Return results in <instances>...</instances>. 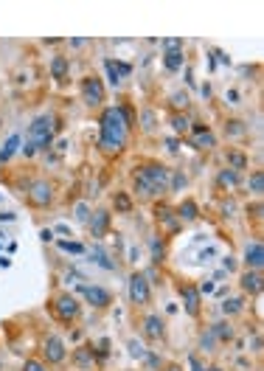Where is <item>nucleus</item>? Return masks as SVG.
<instances>
[{
	"instance_id": "obj_1",
	"label": "nucleus",
	"mask_w": 264,
	"mask_h": 371,
	"mask_svg": "<svg viewBox=\"0 0 264 371\" xmlns=\"http://www.w3.org/2000/svg\"><path fill=\"white\" fill-rule=\"evenodd\" d=\"M130 124H132V119L127 116V110H121V107H107V110L101 113V141H99L101 152L118 155V152L124 149Z\"/></svg>"
},
{
	"instance_id": "obj_2",
	"label": "nucleus",
	"mask_w": 264,
	"mask_h": 371,
	"mask_svg": "<svg viewBox=\"0 0 264 371\" xmlns=\"http://www.w3.org/2000/svg\"><path fill=\"white\" fill-rule=\"evenodd\" d=\"M135 189L143 194V197H152V194H160V191L169 189V169L163 166H143L135 174Z\"/></svg>"
},
{
	"instance_id": "obj_3",
	"label": "nucleus",
	"mask_w": 264,
	"mask_h": 371,
	"mask_svg": "<svg viewBox=\"0 0 264 371\" xmlns=\"http://www.w3.org/2000/svg\"><path fill=\"white\" fill-rule=\"evenodd\" d=\"M51 141H54V119L51 116H39L31 124V129H28V143L39 152V149H48Z\"/></svg>"
},
{
	"instance_id": "obj_4",
	"label": "nucleus",
	"mask_w": 264,
	"mask_h": 371,
	"mask_svg": "<svg viewBox=\"0 0 264 371\" xmlns=\"http://www.w3.org/2000/svg\"><path fill=\"white\" fill-rule=\"evenodd\" d=\"M82 102L87 107H99L104 102V85H101V79H96V76L82 79Z\"/></svg>"
},
{
	"instance_id": "obj_5",
	"label": "nucleus",
	"mask_w": 264,
	"mask_h": 371,
	"mask_svg": "<svg viewBox=\"0 0 264 371\" xmlns=\"http://www.w3.org/2000/svg\"><path fill=\"white\" fill-rule=\"evenodd\" d=\"M130 301L138 304V307H146L149 304V281L143 273H132L130 276Z\"/></svg>"
},
{
	"instance_id": "obj_6",
	"label": "nucleus",
	"mask_w": 264,
	"mask_h": 371,
	"mask_svg": "<svg viewBox=\"0 0 264 371\" xmlns=\"http://www.w3.org/2000/svg\"><path fill=\"white\" fill-rule=\"evenodd\" d=\"M28 200H31L37 208H45L51 200H54V186L51 183H45V180H39V183H34L31 186V191H28Z\"/></svg>"
},
{
	"instance_id": "obj_7",
	"label": "nucleus",
	"mask_w": 264,
	"mask_h": 371,
	"mask_svg": "<svg viewBox=\"0 0 264 371\" xmlns=\"http://www.w3.org/2000/svg\"><path fill=\"white\" fill-rule=\"evenodd\" d=\"M56 315L62 318V321H73V318L79 315V301L70 295V292H65V295H59L56 298Z\"/></svg>"
},
{
	"instance_id": "obj_8",
	"label": "nucleus",
	"mask_w": 264,
	"mask_h": 371,
	"mask_svg": "<svg viewBox=\"0 0 264 371\" xmlns=\"http://www.w3.org/2000/svg\"><path fill=\"white\" fill-rule=\"evenodd\" d=\"M42 355H45L48 363H62L65 360V346L59 338H45V343H42Z\"/></svg>"
},
{
	"instance_id": "obj_9",
	"label": "nucleus",
	"mask_w": 264,
	"mask_h": 371,
	"mask_svg": "<svg viewBox=\"0 0 264 371\" xmlns=\"http://www.w3.org/2000/svg\"><path fill=\"white\" fill-rule=\"evenodd\" d=\"M82 295H85L93 307H110V301H113L104 287H82Z\"/></svg>"
},
{
	"instance_id": "obj_10",
	"label": "nucleus",
	"mask_w": 264,
	"mask_h": 371,
	"mask_svg": "<svg viewBox=\"0 0 264 371\" xmlns=\"http://www.w3.org/2000/svg\"><path fill=\"white\" fill-rule=\"evenodd\" d=\"M245 261H248L250 270H262V264H264V247H262V242L248 245V250H245Z\"/></svg>"
},
{
	"instance_id": "obj_11",
	"label": "nucleus",
	"mask_w": 264,
	"mask_h": 371,
	"mask_svg": "<svg viewBox=\"0 0 264 371\" xmlns=\"http://www.w3.org/2000/svg\"><path fill=\"white\" fill-rule=\"evenodd\" d=\"M183 301H186L188 315H197V312H200V290H194L191 284H186L183 287Z\"/></svg>"
},
{
	"instance_id": "obj_12",
	"label": "nucleus",
	"mask_w": 264,
	"mask_h": 371,
	"mask_svg": "<svg viewBox=\"0 0 264 371\" xmlns=\"http://www.w3.org/2000/svg\"><path fill=\"white\" fill-rule=\"evenodd\" d=\"M143 332H146L149 340H160V338H163V321H160V315H149L146 321H143Z\"/></svg>"
},
{
	"instance_id": "obj_13",
	"label": "nucleus",
	"mask_w": 264,
	"mask_h": 371,
	"mask_svg": "<svg viewBox=\"0 0 264 371\" xmlns=\"http://www.w3.org/2000/svg\"><path fill=\"white\" fill-rule=\"evenodd\" d=\"M107 225H110V214L107 211H96L90 217V231H93V237H104L107 234Z\"/></svg>"
},
{
	"instance_id": "obj_14",
	"label": "nucleus",
	"mask_w": 264,
	"mask_h": 371,
	"mask_svg": "<svg viewBox=\"0 0 264 371\" xmlns=\"http://www.w3.org/2000/svg\"><path fill=\"white\" fill-rule=\"evenodd\" d=\"M194 146L197 149H211V146H217V141L205 126H194Z\"/></svg>"
},
{
	"instance_id": "obj_15",
	"label": "nucleus",
	"mask_w": 264,
	"mask_h": 371,
	"mask_svg": "<svg viewBox=\"0 0 264 371\" xmlns=\"http://www.w3.org/2000/svg\"><path fill=\"white\" fill-rule=\"evenodd\" d=\"M242 287L248 292H262V273H259V270H248V273L242 276Z\"/></svg>"
},
{
	"instance_id": "obj_16",
	"label": "nucleus",
	"mask_w": 264,
	"mask_h": 371,
	"mask_svg": "<svg viewBox=\"0 0 264 371\" xmlns=\"http://www.w3.org/2000/svg\"><path fill=\"white\" fill-rule=\"evenodd\" d=\"M183 68V48H177V51H166V71H180Z\"/></svg>"
},
{
	"instance_id": "obj_17",
	"label": "nucleus",
	"mask_w": 264,
	"mask_h": 371,
	"mask_svg": "<svg viewBox=\"0 0 264 371\" xmlns=\"http://www.w3.org/2000/svg\"><path fill=\"white\" fill-rule=\"evenodd\" d=\"M17 149H20V135H11V138L6 141V146L0 149V163H6V160L11 158V155H14Z\"/></svg>"
},
{
	"instance_id": "obj_18",
	"label": "nucleus",
	"mask_w": 264,
	"mask_h": 371,
	"mask_svg": "<svg viewBox=\"0 0 264 371\" xmlns=\"http://www.w3.org/2000/svg\"><path fill=\"white\" fill-rule=\"evenodd\" d=\"M73 360H76V366H82V369H90V366H93V349H90V346L76 349Z\"/></svg>"
},
{
	"instance_id": "obj_19",
	"label": "nucleus",
	"mask_w": 264,
	"mask_h": 371,
	"mask_svg": "<svg viewBox=\"0 0 264 371\" xmlns=\"http://www.w3.org/2000/svg\"><path fill=\"white\" fill-rule=\"evenodd\" d=\"M51 73H54V79L62 82L65 76H68V59H65V56H56L54 62H51Z\"/></svg>"
},
{
	"instance_id": "obj_20",
	"label": "nucleus",
	"mask_w": 264,
	"mask_h": 371,
	"mask_svg": "<svg viewBox=\"0 0 264 371\" xmlns=\"http://www.w3.org/2000/svg\"><path fill=\"white\" fill-rule=\"evenodd\" d=\"M177 217H180V220H197V203H194V200H186V203H180Z\"/></svg>"
},
{
	"instance_id": "obj_21",
	"label": "nucleus",
	"mask_w": 264,
	"mask_h": 371,
	"mask_svg": "<svg viewBox=\"0 0 264 371\" xmlns=\"http://www.w3.org/2000/svg\"><path fill=\"white\" fill-rule=\"evenodd\" d=\"M211 335H214V338H219L222 343H228V340L233 338V329L228 324H214V326H211Z\"/></svg>"
},
{
	"instance_id": "obj_22",
	"label": "nucleus",
	"mask_w": 264,
	"mask_h": 371,
	"mask_svg": "<svg viewBox=\"0 0 264 371\" xmlns=\"http://www.w3.org/2000/svg\"><path fill=\"white\" fill-rule=\"evenodd\" d=\"M93 261L96 264H101L104 270H116V261H110V256L101 247H93Z\"/></svg>"
},
{
	"instance_id": "obj_23",
	"label": "nucleus",
	"mask_w": 264,
	"mask_h": 371,
	"mask_svg": "<svg viewBox=\"0 0 264 371\" xmlns=\"http://www.w3.org/2000/svg\"><path fill=\"white\" fill-rule=\"evenodd\" d=\"M228 163H231L233 172H236V169H245V166H248V158H245L242 152H228Z\"/></svg>"
},
{
	"instance_id": "obj_24",
	"label": "nucleus",
	"mask_w": 264,
	"mask_h": 371,
	"mask_svg": "<svg viewBox=\"0 0 264 371\" xmlns=\"http://www.w3.org/2000/svg\"><path fill=\"white\" fill-rule=\"evenodd\" d=\"M104 68H107L110 85H118V82H121V73H118V65H116V59H107V62H104Z\"/></svg>"
},
{
	"instance_id": "obj_25",
	"label": "nucleus",
	"mask_w": 264,
	"mask_h": 371,
	"mask_svg": "<svg viewBox=\"0 0 264 371\" xmlns=\"http://www.w3.org/2000/svg\"><path fill=\"white\" fill-rule=\"evenodd\" d=\"M171 126H174L177 132H188V126H191V121H188L186 116H180V113H174V116H171Z\"/></svg>"
},
{
	"instance_id": "obj_26",
	"label": "nucleus",
	"mask_w": 264,
	"mask_h": 371,
	"mask_svg": "<svg viewBox=\"0 0 264 371\" xmlns=\"http://www.w3.org/2000/svg\"><path fill=\"white\" fill-rule=\"evenodd\" d=\"M248 186L256 191V194H262V191H264V174H262V172H253V177H250Z\"/></svg>"
},
{
	"instance_id": "obj_27",
	"label": "nucleus",
	"mask_w": 264,
	"mask_h": 371,
	"mask_svg": "<svg viewBox=\"0 0 264 371\" xmlns=\"http://www.w3.org/2000/svg\"><path fill=\"white\" fill-rule=\"evenodd\" d=\"M236 180H239V177H236V172H233V169H231V172L225 169V172L219 174V186H236Z\"/></svg>"
},
{
	"instance_id": "obj_28",
	"label": "nucleus",
	"mask_w": 264,
	"mask_h": 371,
	"mask_svg": "<svg viewBox=\"0 0 264 371\" xmlns=\"http://www.w3.org/2000/svg\"><path fill=\"white\" fill-rule=\"evenodd\" d=\"M116 208H118V211H130V208H132V200L130 197H127V194H116Z\"/></svg>"
},
{
	"instance_id": "obj_29",
	"label": "nucleus",
	"mask_w": 264,
	"mask_h": 371,
	"mask_svg": "<svg viewBox=\"0 0 264 371\" xmlns=\"http://www.w3.org/2000/svg\"><path fill=\"white\" fill-rule=\"evenodd\" d=\"M222 309H225V315H233V312H239V309H242V301L239 298H231V301H225V304H222Z\"/></svg>"
},
{
	"instance_id": "obj_30",
	"label": "nucleus",
	"mask_w": 264,
	"mask_h": 371,
	"mask_svg": "<svg viewBox=\"0 0 264 371\" xmlns=\"http://www.w3.org/2000/svg\"><path fill=\"white\" fill-rule=\"evenodd\" d=\"M59 247L68 253H85V245H79V242H59Z\"/></svg>"
},
{
	"instance_id": "obj_31",
	"label": "nucleus",
	"mask_w": 264,
	"mask_h": 371,
	"mask_svg": "<svg viewBox=\"0 0 264 371\" xmlns=\"http://www.w3.org/2000/svg\"><path fill=\"white\" fill-rule=\"evenodd\" d=\"M130 355H132V357H146V352H143V346H140V343L130 340Z\"/></svg>"
},
{
	"instance_id": "obj_32",
	"label": "nucleus",
	"mask_w": 264,
	"mask_h": 371,
	"mask_svg": "<svg viewBox=\"0 0 264 371\" xmlns=\"http://www.w3.org/2000/svg\"><path fill=\"white\" fill-rule=\"evenodd\" d=\"M23 371H45V366H42V363H37V360H25Z\"/></svg>"
},
{
	"instance_id": "obj_33",
	"label": "nucleus",
	"mask_w": 264,
	"mask_h": 371,
	"mask_svg": "<svg viewBox=\"0 0 264 371\" xmlns=\"http://www.w3.org/2000/svg\"><path fill=\"white\" fill-rule=\"evenodd\" d=\"M163 48L166 51H177V48H183V40H163Z\"/></svg>"
},
{
	"instance_id": "obj_34",
	"label": "nucleus",
	"mask_w": 264,
	"mask_h": 371,
	"mask_svg": "<svg viewBox=\"0 0 264 371\" xmlns=\"http://www.w3.org/2000/svg\"><path fill=\"white\" fill-rule=\"evenodd\" d=\"M186 104H188V96H186V93H177V96H174V107H186Z\"/></svg>"
},
{
	"instance_id": "obj_35",
	"label": "nucleus",
	"mask_w": 264,
	"mask_h": 371,
	"mask_svg": "<svg viewBox=\"0 0 264 371\" xmlns=\"http://www.w3.org/2000/svg\"><path fill=\"white\" fill-rule=\"evenodd\" d=\"M76 220L79 222H87V206H79L76 208Z\"/></svg>"
},
{
	"instance_id": "obj_36",
	"label": "nucleus",
	"mask_w": 264,
	"mask_h": 371,
	"mask_svg": "<svg viewBox=\"0 0 264 371\" xmlns=\"http://www.w3.org/2000/svg\"><path fill=\"white\" fill-rule=\"evenodd\" d=\"M180 186H186V177H183V174H174V180H171V189H180Z\"/></svg>"
},
{
	"instance_id": "obj_37",
	"label": "nucleus",
	"mask_w": 264,
	"mask_h": 371,
	"mask_svg": "<svg viewBox=\"0 0 264 371\" xmlns=\"http://www.w3.org/2000/svg\"><path fill=\"white\" fill-rule=\"evenodd\" d=\"M211 346H214V335H211V332H208V335L202 338V349H211Z\"/></svg>"
},
{
	"instance_id": "obj_38",
	"label": "nucleus",
	"mask_w": 264,
	"mask_h": 371,
	"mask_svg": "<svg viewBox=\"0 0 264 371\" xmlns=\"http://www.w3.org/2000/svg\"><path fill=\"white\" fill-rule=\"evenodd\" d=\"M188 363H191V369H194V371H202V366H200V360H197V357H194V355L188 357Z\"/></svg>"
},
{
	"instance_id": "obj_39",
	"label": "nucleus",
	"mask_w": 264,
	"mask_h": 371,
	"mask_svg": "<svg viewBox=\"0 0 264 371\" xmlns=\"http://www.w3.org/2000/svg\"><path fill=\"white\" fill-rule=\"evenodd\" d=\"M23 152H25V158H31V155H34V152H37V149H34L31 143H25V146H23Z\"/></svg>"
},
{
	"instance_id": "obj_40",
	"label": "nucleus",
	"mask_w": 264,
	"mask_h": 371,
	"mask_svg": "<svg viewBox=\"0 0 264 371\" xmlns=\"http://www.w3.org/2000/svg\"><path fill=\"white\" fill-rule=\"evenodd\" d=\"M200 292H214V284H211V281H205V284L200 287Z\"/></svg>"
},
{
	"instance_id": "obj_41",
	"label": "nucleus",
	"mask_w": 264,
	"mask_h": 371,
	"mask_svg": "<svg viewBox=\"0 0 264 371\" xmlns=\"http://www.w3.org/2000/svg\"><path fill=\"white\" fill-rule=\"evenodd\" d=\"M208 371H222V369H219V366H211V369Z\"/></svg>"
}]
</instances>
